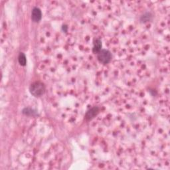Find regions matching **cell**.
I'll return each mask as SVG.
<instances>
[{"label":"cell","mask_w":170,"mask_h":170,"mask_svg":"<svg viewBox=\"0 0 170 170\" xmlns=\"http://www.w3.org/2000/svg\"><path fill=\"white\" fill-rule=\"evenodd\" d=\"M23 113L26 115H34L35 112L31 108H25L23 110Z\"/></svg>","instance_id":"52a82bcc"},{"label":"cell","mask_w":170,"mask_h":170,"mask_svg":"<svg viewBox=\"0 0 170 170\" xmlns=\"http://www.w3.org/2000/svg\"><path fill=\"white\" fill-rule=\"evenodd\" d=\"M102 49V42L101 39H97L94 41V47H93V52L95 53H98V52Z\"/></svg>","instance_id":"5b68a950"},{"label":"cell","mask_w":170,"mask_h":170,"mask_svg":"<svg viewBox=\"0 0 170 170\" xmlns=\"http://www.w3.org/2000/svg\"><path fill=\"white\" fill-rule=\"evenodd\" d=\"M30 93L34 97H39L45 92V86L41 82H35L29 87Z\"/></svg>","instance_id":"6da1fadb"},{"label":"cell","mask_w":170,"mask_h":170,"mask_svg":"<svg viewBox=\"0 0 170 170\" xmlns=\"http://www.w3.org/2000/svg\"><path fill=\"white\" fill-rule=\"evenodd\" d=\"M42 18V13L41 11L38 7H34L31 13V19L35 23L39 22Z\"/></svg>","instance_id":"3957f363"},{"label":"cell","mask_w":170,"mask_h":170,"mask_svg":"<svg viewBox=\"0 0 170 170\" xmlns=\"http://www.w3.org/2000/svg\"><path fill=\"white\" fill-rule=\"evenodd\" d=\"M97 58L100 63L102 64H108L112 59V54L106 49H101L97 53Z\"/></svg>","instance_id":"7a4b0ae2"},{"label":"cell","mask_w":170,"mask_h":170,"mask_svg":"<svg viewBox=\"0 0 170 170\" xmlns=\"http://www.w3.org/2000/svg\"><path fill=\"white\" fill-rule=\"evenodd\" d=\"M98 112H99V108L97 106H94L91 109H90V110L87 112L86 114V120H92L98 114Z\"/></svg>","instance_id":"277c9868"},{"label":"cell","mask_w":170,"mask_h":170,"mask_svg":"<svg viewBox=\"0 0 170 170\" xmlns=\"http://www.w3.org/2000/svg\"><path fill=\"white\" fill-rule=\"evenodd\" d=\"M18 61L21 66H25L27 60H26L25 55L23 53H20L18 56Z\"/></svg>","instance_id":"8992f818"}]
</instances>
